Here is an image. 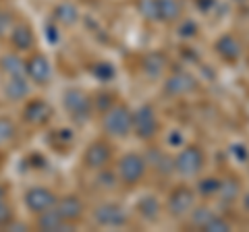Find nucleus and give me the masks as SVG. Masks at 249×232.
<instances>
[{"label": "nucleus", "instance_id": "1", "mask_svg": "<svg viewBox=\"0 0 249 232\" xmlns=\"http://www.w3.org/2000/svg\"><path fill=\"white\" fill-rule=\"evenodd\" d=\"M102 127L108 135L124 137L133 131V114H131V110L127 106H114L110 110H106Z\"/></svg>", "mask_w": 249, "mask_h": 232}, {"label": "nucleus", "instance_id": "2", "mask_svg": "<svg viewBox=\"0 0 249 232\" xmlns=\"http://www.w3.org/2000/svg\"><path fill=\"white\" fill-rule=\"evenodd\" d=\"M145 166H147V160L145 158L137 156V153H127V156L121 158L116 172H119V179L124 184H137L139 181L143 179Z\"/></svg>", "mask_w": 249, "mask_h": 232}, {"label": "nucleus", "instance_id": "3", "mask_svg": "<svg viewBox=\"0 0 249 232\" xmlns=\"http://www.w3.org/2000/svg\"><path fill=\"white\" fill-rule=\"evenodd\" d=\"M204 162H206L204 151L197 145H189L175 158V170L183 176H196L204 168Z\"/></svg>", "mask_w": 249, "mask_h": 232}, {"label": "nucleus", "instance_id": "4", "mask_svg": "<svg viewBox=\"0 0 249 232\" xmlns=\"http://www.w3.org/2000/svg\"><path fill=\"white\" fill-rule=\"evenodd\" d=\"M133 131L139 139H152L158 133V118L152 106H142L137 108L133 114Z\"/></svg>", "mask_w": 249, "mask_h": 232}, {"label": "nucleus", "instance_id": "5", "mask_svg": "<svg viewBox=\"0 0 249 232\" xmlns=\"http://www.w3.org/2000/svg\"><path fill=\"white\" fill-rule=\"evenodd\" d=\"M93 220L104 228H121L127 224V212L119 203H102L93 212Z\"/></svg>", "mask_w": 249, "mask_h": 232}, {"label": "nucleus", "instance_id": "6", "mask_svg": "<svg viewBox=\"0 0 249 232\" xmlns=\"http://www.w3.org/2000/svg\"><path fill=\"white\" fill-rule=\"evenodd\" d=\"M193 203H196L193 191L187 187H178L170 193V197H168V212L173 218H183V215L191 214Z\"/></svg>", "mask_w": 249, "mask_h": 232}, {"label": "nucleus", "instance_id": "7", "mask_svg": "<svg viewBox=\"0 0 249 232\" xmlns=\"http://www.w3.org/2000/svg\"><path fill=\"white\" fill-rule=\"evenodd\" d=\"M56 201H58L56 195L46 187H34V189H29L25 193V205L36 214H42L46 210H50V207L56 205Z\"/></svg>", "mask_w": 249, "mask_h": 232}, {"label": "nucleus", "instance_id": "8", "mask_svg": "<svg viewBox=\"0 0 249 232\" xmlns=\"http://www.w3.org/2000/svg\"><path fill=\"white\" fill-rule=\"evenodd\" d=\"M65 108L67 112L77 120H85L91 110V99L79 89H71L65 94Z\"/></svg>", "mask_w": 249, "mask_h": 232}, {"label": "nucleus", "instance_id": "9", "mask_svg": "<svg viewBox=\"0 0 249 232\" xmlns=\"http://www.w3.org/2000/svg\"><path fill=\"white\" fill-rule=\"evenodd\" d=\"M110 160V148L104 143V141H96L91 143L88 149H85V156H83V162L85 166L91 168V170H100L108 164Z\"/></svg>", "mask_w": 249, "mask_h": 232}, {"label": "nucleus", "instance_id": "10", "mask_svg": "<svg viewBox=\"0 0 249 232\" xmlns=\"http://www.w3.org/2000/svg\"><path fill=\"white\" fill-rule=\"evenodd\" d=\"M164 89H166V94L173 96V98L185 96V94H189V91L196 89V79H193L189 73H175V75L168 77Z\"/></svg>", "mask_w": 249, "mask_h": 232}, {"label": "nucleus", "instance_id": "11", "mask_svg": "<svg viewBox=\"0 0 249 232\" xmlns=\"http://www.w3.org/2000/svg\"><path fill=\"white\" fill-rule=\"evenodd\" d=\"M216 52H218V56H220L222 60H227V63H237V60L241 58L243 48H241V42L235 35L227 33L216 42Z\"/></svg>", "mask_w": 249, "mask_h": 232}, {"label": "nucleus", "instance_id": "12", "mask_svg": "<svg viewBox=\"0 0 249 232\" xmlns=\"http://www.w3.org/2000/svg\"><path fill=\"white\" fill-rule=\"evenodd\" d=\"M58 210V214L65 218V222H77L81 218V214H83V203H81V199L77 197V195H67V197H62L56 201V205H54Z\"/></svg>", "mask_w": 249, "mask_h": 232}, {"label": "nucleus", "instance_id": "13", "mask_svg": "<svg viewBox=\"0 0 249 232\" xmlns=\"http://www.w3.org/2000/svg\"><path fill=\"white\" fill-rule=\"evenodd\" d=\"M25 73L29 75V79L31 81H36V83H48L50 79V65H48V60H46L44 56H34V58H29L27 63H25Z\"/></svg>", "mask_w": 249, "mask_h": 232}, {"label": "nucleus", "instance_id": "14", "mask_svg": "<svg viewBox=\"0 0 249 232\" xmlns=\"http://www.w3.org/2000/svg\"><path fill=\"white\" fill-rule=\"evenodd\" d=\"M37 228L46 230V232H54V230H67L69 228V222H65V218L58 214L56 207H50L42 214H37Z\"/></svg>", "mask_w": 249, "mask_h": 232}, {"label": "nucleus", "instance_id": "15", "mask_svg": "<svg viewBox=\"0 0 249 232\" xmlns=\"http://www.w3.org/2000/svg\"><path fill=\"white\" fill-rule=\"evenodd\" d=\"M23 116H25V120L31 122V125H42V122L50 118V108L46 102H42V99H34V102H29L25 106Z\"/></svg>", "mask_w": 249, "mask_h": 232}, {"label": "nucleus", "instance_id": "16", "mask_svg": "<svg viewBox=\"0 0 249 232\" xmlns=\"http://www.w3.org/2000/svg\"><path fill=\"white\" fill-rule=\"evenodd\" d=\"M183 15L181 0H158V19L162 23H175Z\"/></svg>", "mask_w": 249, "mask_h": 232}, {"label": "nucleus", "instance_id": "17", "mask_svg": "<svg viewBox=\"0 0 249 232\" xmlns=\"http://www.w3.org/2000/svg\"><path fill=\"white\" fill-rule=\"evenodd\" d=\"M34 42H36V37H34V33H31V29L27 25H17L13 29L11 44H13L15 50H29L31 46H34Z\"/></svg>", "mask_w": 249, "mask_h": 232}, {"label": "nucleus", "instance_id": "18", "mask_svg": "<svg viewBox=\"0 0 249 232\" xmlns=\"http://www.w3.org/2000/svg\"><path fill=\"white\" fill-rule=\"evenodd\" d=\"M0 68L6 77H23L25 75V60H21L17 54H6L0 58Z\"/></svg>", "mask_w": 249, "mask_h": 232}, {"label": "nucleus", "instance_id": "19", "mask_svg": "<svg viewBox=\"0 0 249 232\" xmlns=\"http://www.w3.org/2000/svg\"><path fill=\"white\" fill-rule=\"evenodd\" d=\"M137 212H139V215H142L143 220L154 222L160 215V203H158V199H156L154 195L142 197V199H139V203H137Z\"/></svg>", "mask_w": 249, "mask_h": 232}, {"label": "nucleus", "instance_id": "20", "mask_svg": "<svg viewBox=\"0 0 249 232\" xmlns=\"http://www.w3.org/2000/svg\"><path fill=\"white\" fill-rule=\"evenodd\" d=\"M216 195H220L222 203H232V201H237L239 195H241V184H239V181L237 179L220 181V187H218Z\"/></svg>", "mask_w": 249, "mask_h": 232}, {"label": "nucleus", "instance_id": "21", "mask_svg": "<svg viewBox=\"0 0 249 232\" xmlns=\"http://www.w3.org/2000/svg\"><path fill=\"white\" fill-rule=\"evenodd\" d=\"M164 66H166V58L162 56V54H158V52L147 54V56L143 58V73L147 77H152V79L160 77L162 71H164Z\"/></svg>", "mask_w": 249, "mask_h": 232}, {"label": "nucleus", "instance_id": "22", "mask_svg": "<svg viewBox=\"0 0 249 232\" xmlns=\"http://www.w3.org/2000/svg\"><path fill=\"white\" fill-rule=\"evenodd\" d=\"M4 91H6V96H9L11 99H15V102H17V99H23L27 96V91H29L25 75H23V77H9Z\"/></svg>", "mask_w": 249, "mask_h": 232}, {"label": "nucleus", "instance_id": "23", "mask_svg": "<svg viewBox=\"0 0 249 232\" xmlns=\"http://www.w3.org/2000/svg\"><path fill=\"white\" fill-rule=\"evenodd\" d=\"M77 17H79V13H77L73 4H58L56 9H54V21L60 23V25H67V27L73 25Z\"/></svg>", "mask_w": 249, "mask_h": 232}, {"label": "nucleus", "instance_id": "24", "mask_svg": "<svg viewBox=\"0 0 249 232\" xmlns=\"http://www.w3.org/2000/svg\"><path fill=\"white\" fill-rule=\"evenodd\" d=\"M214 215L216 214L212 210H208V207H196V210H191V224L196 228H204Z\"/></svg>", "mask_w": 249, "mask_h": 232}, {"label": "nucleus", "instance_id": "25", "mask_svg": "<svg viewBox=\"0 0 249 232\" xmlns=\"http://www.w3.org/2000/svg\"><path fill=\"white\" fill-rule=\"evenodd\" d=\"M139 13L150 21H158V0H139Z\"/></svg>", "mask_w": 249, "mask_h": 232}, {"label": "nucleus", "instance_id": "26", "mask_svg": "<svg viewBox=\"0 0 249 232\" xmlns=\"http://www.w3.org/2000/svg\"><path fill=\"white\" fill-rule=\"evenodd\" d=\"M218 187H220V181L214 179V176H210V179H204L199 182V193L204 197H212L218 193Z\"/></svg>", "mask_w": 249, "mask_h": 232}, {"label": "nucleus", "instance_id": "27", "mask_svg": "<svg viewBox=\"0 0 249 232\" xmlns=\"http://www.w3.org/2000/svg\"><path fill=\"white\" fill-rule=\"evenodd\" d=\"M201 230H210V232H222V230H231V224L224 220V218H220V215H214L212 220H210L208 224Z\"/></svg>", "mask_w": 249, "mask_h": 232}, {"label": "nucleus", "instance_id": "28", "mask_svg": "<svg viewBox=\"0 0 249 232\" xmlns=\"http://www.w3.org/2000/svg\"><path fill=\"white\" fill-rule=\"evenodd\" d=\"M13 135H15L13 122L6 118H0V143H6L9 139H13Z\"/></svg>", "mask_w": 249, "mask_h": 232}, {"label": "nucleus", "instance_id": "29", "mask_svg": "<svg viewBox=\"0 0 249 232\" xmlns=\"http://www.w3.org/2000/svg\"><path fill=\"white\" fill-rule=\"evenodd\" d=\"M11 218H13V210L4 203V201H0V228H2V226H9Z\"/></svg>", "mask_w": 249, "mask_h": 232}, {"label": "nucleus", "instance_id": "30", "mask_svg": "<svg viewBox=\"0 0 249 232\" xmlns=\"http://www.w3.org/2000/svg\"><path fill=\"white\" fill-rule=\"evenodd\" d=\"M93 73H96L100 79H108V77H112L114 71H112V66L110 65H106V63H100L96 65V68H93Z\"/></svg>", "mask_w": 249, "mask_h": 232}, {"label": "nucleus", "instance_id": "31", "mask_svg": "<svg viewBox=\"0 0 249 232\" xmlns=\"http://www.w3.org/2000/svg\"><path fill=\"white\" fill-rule=\"evenodd\" d=\"M9 27H11V15L0 13V35L4 32H9Z\"/></svg>", "mask_w": 249, "mask_h": 232}, {"label": "nucleus", "instance_id": "32", "mask_svg": "<svg viewBox=\"0 0 249 232\" xmlns=\"http://www.w3.org/2000/svg\"><path fill=\"white\" fill-rule=\"evenodd\" d=\"M196 23H191V21H187L185 23V27H181V35H196Z\"/></svg>", "mask_w": 249, "mask_h": 232}, {"label": "nucleus", "instance_id": "33", "mask_svg": "<svg viewBox=\"0 0 249 232\" xmlns=\"http://www.w3.org/2000/svg\"><path fill=\"white\" fill-rule=\"evenodd\" d=\"M243 203H245V210L249 212V195H245V197H243Z\"/></svg>", "mask_w": 249, "mask_h": 232}, {"label": "nucleus", "instance_id": "34", "mask_svg": "<svg viewBox=\"0 0 249 232\" xmlns=\"http://www.w3.org/2000/svg\"><path fill=\"white\" fill-rule=\"evenodd\" d=\"M0 201H4V189L0 187Z\"/></svg>", "mask_w": 249, "mask_h": 232}, {"label": "nucleus", "instance_id": "35", "mask_svg": "<svg viewBox=\"0 0 249 232\" xmlns=\"http://www.w3.org/2000/svg\"><path fill=\"white\" fill-rule=\"evenodd\" d=\"M235 2H245V0H235Z\"/></svg>", "mask_w": 249, "mask_h": 232}]
</instances>
